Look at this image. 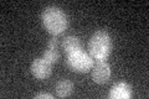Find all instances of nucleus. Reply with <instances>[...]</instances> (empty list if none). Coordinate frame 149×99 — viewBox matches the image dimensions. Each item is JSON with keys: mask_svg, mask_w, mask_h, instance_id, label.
<instances>
[{"mask_svg": "<svg viewBox=\"0 0 149 99\" xmlns=\"http://www.w3.org/2000/svg\"><path fill=\"white\" fill-rule=\"evenodd\" d=\"M113 50V41L106 30H98L88 41V53L95 61H106Z\"/></svg>", "mask_w": 149, "mask_h": 99, "instance_id": "f03ea898", "label": "nucleus"}, {"mask_svg": "<svg viewBox=\"0 0 149 99\" xmlns=\"http://www.w3.org/2000/svg\"><path fill=\"white\" fill-rule=\"evenodd\" d=\"M42 58L46 60L49 63L54 64V63H57L58 60H60V52L57 48H50L47 47L44 52H42Z\"/></svg>", "mask_w": 149, "mask_h": 99, "instance_id": "1a4fd4ad", "label": "nucleus"}, {"mask_svg": "<svg viewBox=\"0 0 149 99\" xmlns=\"http://www.w3.org/2000/svg\"><path fill=\"white\" fill-rule=\"evenodd\" d=\"M133 89L127 82H118L112 86L108 97L111 99H129L132 98Z\"/></svg>", "mask_w": 149, "mask_h": 99, "instance_id": "423d86ee", "label": "nucleus"}, {"mask_svg": "<svg viewBox=\"0 0 149 99\" xmlns=\"http://www.w3.org/2000/svg\"><path fill=\"white\" fill-rule=\"evenodd\" d=\"M54 96L50 93H39L35 96V99H52Z\"/></svg>", "mask_w": 149, "mask_h": 99, "instance_id": "9b49d317", "label": "nucleus"}, {"mask_svg": "<svg viewBox=\"0 0 149 99\" xmlns=\"http://www.w3.org/2000/svg\"><path fill=\"white\" fill-rule=\"evenodd\" d=\"M30 71H31V74L36 79L44 81V79H47L51 76V73H52V64L49 63L42 57H39V58H35L31 62Z\"/></svg>", "mask_w": 149, "mask_h": 99, "instance_id": "20e7f679", "label": "nucleus"}, {"mask_svg": "<svg viewBox=\"0 0 149 99\" xmlns=\"http://www.w3.org/2000/svg\"><path fill=\"white\" fill-rule=\"evenodd\" d=\"M44 29L52 36L62 35L68 27V19L62 9L57 6H47L41 14Z\"/></svg>", "mask_w": 149, "mask_h": 99, "instance_id": "f257e3e1", "label": "nucleus"}, {"mask_svg": "<svg viewBox=\"0 0 149 99\" xmlns=\"http://www.w3.org/2000/svg\"><path fill=\"white\" fill-rule=\"evenodd\" d=\"M47 47H50V48H57L58 47V40L56 36H52L51 39L49 40L47 42Z\"/></svg>", "mask_w": 149, "mask_h": 99, "instance_id": "9d476101", "label": "nucleus"}, {"mask_svg": "<svg viewBox=\"0 0 149 99\" xmlns=\"http://www.w3.org/2000/svg\"><path fill=\"white\" fill-rule=\"evenodd\" d=\"M61 46L66 53H71V52H74V51H78L82 48L81 40L78 39L77 36H72V35L65 37L62 40Z\"/></svg>", "mask_w": 149, "mask_h": 99, "instance_id": "6e6552de", "label": "nucleus"}, {"mask_svg": "<svg viewBox=\"0 0 149 99\" xmlns=\"http://www.w3.org/2000/svg\"><path fill=\"white\" fill-rule=\"evenodd\" d=\"M92 79L97 84H104L111 78V66L106 61H97L92 67Z\"/></svg>", "mask_w": 149, "mask_h": 99, "instance_id": "39448f33", "label": "nucleus"}, {"mask_svg": "<svg viewBox=\"0 0 149 99\" xmlns=\"http://www.w3.org/2000/svg\"><path fill=\"white\" fill-rule=\"evenodd\" d=\"M74 86L73 83L70 81V79H60V81L56 83L55 91H56V96L60 98H67L73 93Z\"/></svg>", "mask_w": 149, "mask_h": 99, "instance_id": "0eeeda50", "label": "nucleus"}, {"mask_svg": "<svg viewBox=\"0 0 149 99\" xmlns=\"http://www.w3.org/2000/svg\"><path fill=\"white\" fill-rule=\"evenodd\" d=\"M66 63L68 68L77 73H87L92 69L93 64H95V60H93L90 53L85 52L82 48L74 52L67 53Z\"/></svg>", "mask_w": 149, "mask_h": 99, "instance_id": "7ed1b4c3", "label": "nucleus"}]
</instances>
